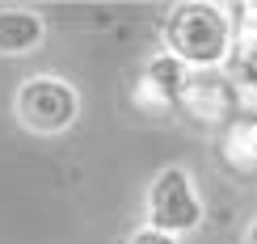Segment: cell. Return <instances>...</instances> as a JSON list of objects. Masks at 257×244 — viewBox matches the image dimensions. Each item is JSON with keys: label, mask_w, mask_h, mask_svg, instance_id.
<instances>
[{"label": "cell", "mask_w": 257, "mask_h": 244, "mask_svg": "<svg viewBox=\"0 0 257 244\" xmlns=\"http://www.w3.org/2000/svg\"><path fill=\"white\" fill-rule=\"evenodd\" d=\"M169 55H177L186 68H219L232 55V26L219 13V5H177L165 21Z\"/></svg>", "instance_id": "cell-1"}, {"label": "cell", "mask_w": 257, "mask_h": 244, "mask_svg": "<svg viewBox=\"0 0 257 244\" xmlns=\"http://www.w3.org/2000/svg\"><path fill=\"white\" fill-rule=\"evenodd\" d=\"M17 122L34 135H59L80 118V93L59 76H34L17 89Z\"/></svg>", "instance_id": "cell-2"}, {"label": "cell", "mask_w": 257, "mask_h": 244, "mask_svg": "<svg viewBox=\"0 0 257 244\" xmlns=\"http://www.w3.org/2000/svg\"><path fill=\"white\" fill-rule=\"evenodd\" d=\"M148 227L181 236V231L202 227V202L190 185V173L181 164H169L156 173V181L148 185Z\"/></svg>", "instance_id": "cell-3"}, {"label": "cell", "mask_w": 257, "mask_h": 244, "mask_svg": "<svg viewBox=\"0 0 257 244\" xmlns=\"http://www.w3.org/2000/svg\"><path fill=\"white\" fill-rule=\"evenodd\" d=\"M190 89V68L177 55L160 51L144 63V76H139V97L152 101V105H173L181 101V93Z\"/></svg>", "instance_id": "cell-4"}, {"label": "cell", "mask_w": 257, "mask_h": 244, "mask_svg": "<svg viewBox=\"0 0 257 244\" xmlns=\"http://www.w3.org/2000/svg\"><path fill=\"white\" fill-rule=\"evenodd\" d=\"M42 26L38 13L30 9H0V55H26V51L42 47Z\"/></svg>", "instance_id": "cell-5"}, {"label": "cell", "mask_w": 257, "mask_h": 244, "mask_svg": "<svg viewBox=\"0 0 257 244\" xmlns=\"http://www.w3.org/2000/svg\"><path fill=\"white\" fill-rule=\"evenodd\" d=\"M126 244H177V236H169V231H156V227H135Z\"/></svg>", "instance_id": "cell-6"}, {"label": "cell", "mask_w": 257, "mask_h": 244, "mask_svg": "<svg viewBox=\"0 0 257 244\" xmlns=\"http://www.w3.org/2000/svg\"><path fill=\"white\" fill-rule=\"evenodd\" d=\"M244 244H257V219L249 223V231H244Z\"/></svg>", "instance_id": "cell-7"}]
</instances>
